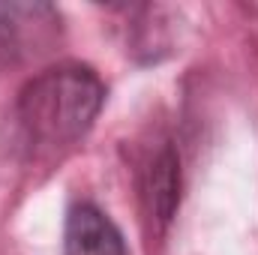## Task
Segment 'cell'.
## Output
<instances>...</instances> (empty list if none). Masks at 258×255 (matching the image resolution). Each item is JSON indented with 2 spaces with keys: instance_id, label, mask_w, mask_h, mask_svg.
I'll use <instances>...</instances> for the list:
<instances>
[{
  "instance_id": "1",
  "label": "cell",
  "mask_w": 258,
  "mask_h": 255,
  "mask_svg": "<svg viewBox=\"0 0 258 255\" xmlns=\"http://www.w3.org/2000/svg\"><path fill=\"white\" fill-rule=\"evenodd\" d=\"M105 105L102 78L84 63L66 60L36 72L15 99V120L33 156H51L78 144Z\"/></svg>"
},
{
  "instance_id": "2",
  "label": "cell",
  "mask_w": 258,
  "mask_h": 255,
  "mask_svg": "<svg viewBox=\"0 0 258 255\" xmlns=\"http://www.w3.org/2000/svg\"><path fill=\"white\" fill-rule=\"evenodd\" d=\"M60 39V12L51 3H0V57L24 63L48 54Z\"/></svg>"
},
{
  "instance_id": "3",
  "label": "cell",
  "mask_w": 258,
  "mask_h": 255,
  "mask_svg": "<svg viewBox=\"0 0 258 255\" xmlns=\"http://www.w3.org/2000/svg\"><path fill=\"white\" fill-rule=\"evenodd\" d=\"M63 255H129L123 231L114 219L90 204L78 201L69 207L63 222Z\"/></svg>"
},
{
  "instance_id": "4",
  "label": "cell",
  "mask_w": 258,
  "mask_h": 255,
  "mask_svg": "<svg viewBox=\"0 0 258 255\" xmlns=\"http://www.w3.org/2000/svg\"><path fill=\"white\" fill-rule=\"evenodd\" d=\"M141 195L150 219L159 228H165L180 204V156L168 141L150 156L141 177Z\"/></svg>"
}]
</instances>
